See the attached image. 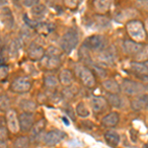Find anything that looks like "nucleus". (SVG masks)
Wrapping results in <instances>:
<instances>
[{
    "instance_id": "f257e3e1",
    "label": "nucleus",
    "mask_w": 148,
    "mask_h": 148,
    "mask_svg": "<svg viewBox=\"0 0 148 148\" xmlns=\"http://www.w3.org/2000/svg\"><path fill=\"white\" fill-rule=\"evenodd\" d=\"M42 66L47 69L53 70L61 65V51L56 47L51 46L47 47L45 56L40 59Z\"/></svg>"
},
{
    "instance_id": "f03ea898",
    "label": "nucleus",
    "mask_w": 148,
    "mask_h": 148,
    "mask_svg": "<svg viewBox=\"0 0 148 148\" xmlns=\"http://www.w3.org/2000/svg\"><path fill=\"white\" fill-rule=\"evenodd\" d=\"M79 42V35L75 29H68L60 39L61 49L65 53H70Z\"/></svg>"
},
{
    "instance_id": "7ed1b4c3",
    "label": "nucleus",
    "mask_w": 148,
    "mask_h": 148,
    "mask_svg": "<svg viewBox=\"0 0 148 148\" xmlns=\"http://www.w3.org/2000/svg\"><path fill=\"white\" fill-rule=\"evenodd\" d=\"M126 31L131 39L136 42H142L146 38L144 25L138 20H131L126 23Z\"/></svg>"
},
{
    "instance_id": "20e7f679",
    "label": "nucleus",
    "mask_w": 148,
    "mask_h": 148,
    "mask_svg": "<svg viewBox=\"0 0 148 148\" xmlns=\"http://www.w3.org/2000/svg\"><path fill=\"white\" fill-rule=\"evenodd\" d=\"M75 73L79 77L82 84L87 88H93L96 85V78L90 68L83 65H77L75 67Z\"/></svg>"
},
{
    "instance_id": "39448f33",
    "label": "nucleus",
    "mask_w": 148,
    "mask_h": 148,
    "mask_svg": "<svg viewBox=\"0 0 148 148\" xmlns=\"http://www.w3.org/2000/svg\"><path fill=\"white\" fill-rule=\"evenodd\" d=\"M121 89L125 94L127 96H137V95L141 94L144 91V86L140 83H137L135 81L130 80V79H125L123 81L121 85Z\"/></svg>"
},
{
    "instance_id": "423d86ee",
    "label": "nucleus",
    "mask_w": 148,
    "mask_h": 148,
    "mask_svg": "<svg viewBox=\"0 0 148 148\" xmlns=\"http://www.w3.org/2000/svg\"><path fill=\"white\" fill-rule=\"evenodd\" d=\"M10 88L14 93H18V94L27 93L32 88V81L27 76H21L12 82Z\"/></svg>"
},
{
    "instance_id": "0eeeda50",
    "label": "nucleus",
    "mask_w": 148,
    "mask_h": 148,
    "mask_svg": "<svg viewBox=\"0 0 148 148\" xmlns=\"http://www.w3.org/2000/svg\"><path fill=\"white\" fill-rule=\"evenodd\" d=\"M66 133L59 130H52L45 135L44 142L47 146H54L66 138Z\"/></svg>"
},
{
    "instance_id": "6e6552de",
    "label": "nucleus",
    "mask_w": 148,
    "mask_h": 148,
    "mask_svg": "<svg viewBox=\"0 0 148 148\" xmlns=\"http://www.w3.org/2000/svg\"><path fill=\"white\" fill-rule=\"evenodd\" d=\"M104 46H105V39L103 38V36L100 35H92L84 40L85 49H92V51L103 49Z\"/></svg>"
},
{
    "instance_id": "1a4fd4ad",
    "label": "nucleus",
    "mask_w": 148,
    "mask_h": 148,
    "mask_svg": "<svg viewBox=\"0 0 148 148\" xmlns=\"http://www.w3.org/2000/svg\"><path fill=\"white\" fill-rule=\"evenodd\" d=\"M143 47L144 46H143L141 42H136V40H125L123 42V51L126 54H128V56H136L140 52V51L143 49Z\"/></svg>"
},
{
    "instance_id": "9d476101",
    "label": "nucleus",
    "mask_w": 148,
    "mask_h": 148,
    "mask_svg": "<svg viewBox=\"0 0 148 148\" xmlns=\"http://www.w3.org/2000/svg\"><path fill=\"white\" fill-rule=\"evenodd\" d=\"M19 120V126L20 130L25 132H28L32 130L33 125H34V116H33L32 113H27L24 112L18 116Z\"/></svg>"
},
{
    "instance_id": "9b49d317",
    "label": "nucleus",
    "mask_w": 148,
    "mask_h": 148,
    "mask_svg": "<svg viewBox=\"0 0 148 148\" xmlns=\"http://www.w3.org/2000/svg\"><path fill=\"white\" fill-rule=\"evenodd\" d=\"M131 109L135 112H141L148 110V94H141L135 96L131 101Z\"/></svg>"
},
{
    "instance_id": "f8f14e48",
    "label": "nucleus",
    "mask_w": 148,
    "mask_h": 148,
    "mask_svg": "<svg viewBox=\"0 0 148 148\" xmlns=\"http://www.w3.org/2000/svg\"><path fill=\"white\" fill-rule=\"evenodd\" d=\"M46 54V51L40 45L36 44V42H32L29 46L28 49V56L30 57L31 60L33 61H39Z\"/></svg>"
},
{
    "instance_id": "ddd939ff",
    "label": "nucleus",
    "mask_w": 148,
    "mask_h": 148,
    "mask_svg": "<svg viewBox=\"0 0 148 148\" xmlns=\"http://www.w3.org/2000/svg\"><path fill=\"white\" fill-rule=\"evenodd\" d=\"M91 107L93 112L97 114L103 113L108 108V101L104 97L101 96H94L91 99Z\"/></svg>"
},
{
    "instance_id": "4468645a",
    "label": "nucleus",
    "mask_w": 148,
    "mask_h": 148,
    "mask_svg": "<svg viewBox=\"0 0 148 148\" xmlns=\"http://www.w3.org/2000/svg\"><path fill=\"white\" fill-rule=\"evenodd\" d=\"M130 70L140 77L148 74V61H132L130 64Z\"/></svg>"
},
{
    "instance_id": "2eb2a0df",
    "label": "nucleus",
    "mask_w": 148,
    "mask_h": 148,
    "mask_svg": "<svg viewBox=\"0 0 148 148\" xmlns=\"http://www.w3.org/2000/svg\"><path fill=\"white\" fill-rule=\"evenodd\" d=\"M98 58L105 65H113L116 61V54L114 51L111 49H102L98 56Z\"/></svg>"
},
{
    "instance_id": "dca6fc26",
    "label": "nucleus",
    "mask_w": 148,
    "mask_h": 148,
    "mask_svg": "<svg viewBox=\"0 0 148 148\" xmlns=\"http://www.w3.org/2000/svg\"><path fill=\"white\" fill-rule=\"evenodd\" d=\"M6 118H7V125H8L9 130L13 133L18 132L20 126H19V120L17 116H16L15 111L10 110V111L7 112Z\"/></svg>"
},
{
    "instance_id": "f3484780",
    "label": "nucleus",
    "mask_w": 148,
    "mask_h": 148,
    "mask_svg": "<svg viewBox=\"0 0 148 148\" xmlns=\"http://www.w3.org/2000/svg\"><path fill=\"white\" fill-rule=\"evenodd\" d=\"M105 141L111 147H116L120 144L121 136L116 130H108L104 134Z\"/></svg>"
},
{
    "instance_id": "a211bd4d",
    "label": "nucleus",
    "mask_w": 148,
    "mask_h": 148,
    "mask_svg": "<svg viewBox=\"0 0 148 148\" xmlns=\"http://www.w3.org/2000/svg\"><path fill=\"white\" fill-rule=\"evenodd\" d=\"M119 121H120V114L116 112H112L103 118L102 125L107 127H114L118 125Z\"/></svg>"
},
{
    "instance_id": "6ab92c4d",
    "label": "nucleus",
    "mask_w": 148,
    "mask_h": 148,
    "mask_svg": "<svg viewBox=\"0 0 148 148\" xmlns=\"http://www.w3.org/2000/svg\"><path fill=\"white\" fill-rule=\"evenodd\" d=\"M102 86L108 93H114V94H119L121 89V85L114 79H107L102 83Z\"/></svg>"
},
{
    "instance_id": "aec40b11",
    "label": "nucleus",
    "mask_w": 148,
    "mask_h": 148,
    "mask_svg": "<svg viewBox=\"0 0 148 148\" xmlns=\"http://www.w3.org/2000/svg\"><path fill=\"white\" fill-rule=\"evenodd\" d=\"M113 4V0H94V7L98 13H107Z\"/></svg>"
},
{
    "instance_id": "412c9836",
    "label": "nucleus",
    "mask_w": 148,
    "mask_h": 148,
    "mask_svg": "<svg viewBox=\"0 0 148 148\" xmlns=\"http://www.w3.org/2000/svg\"><path fill=\"white\" fill-rule=\"evenodd\" d=\"M74 80V75L69 69H63L59 74V81L63 86H70Z\"/></svg>"
},
{
    "instance_id": "4be33fe9",
    "label": "nucleus",
    "mask_w": 148,
    "mask_h": 148,
    "mask_svg": "<svg viewBox=\"0 0 148 148\" xmlns=\"http://www.w3.org/2000/svg\"><path fill=\"white\" fill-rule=\"evenodd\" d=\"M0 18H1L2 22L5 24L6 27L11 28L13 26L14 23V19L13 16H12L11 11L9 10V8H3L0 12Z\"/></svg>"
},
{
    "instance_id": "5701e85b",
    "label": "nucleus",
    "mask_w": 148,
    "mask_h": 148,
    "mask_svg": "<svg viewBox=\"0 0 148 148\" xmlns=\"http://www.w3.org/2000/svg\"><path fill=\"white\" fill-rule=\"evenodd\" d=\"M46 13H47L46 6L42 5V4H37L34 7H32V10H31V14L35 18V20L42 19L46 16Z\"/></svg>"
},
{
    "instance_id": "b1692460",
    "label": "nucleus",
    "mask_w": 148,
    "mask_h": 148,
    "mask_svg": "<svg viewBox=\"0 0 148 148\" xmlns=\"http://www.w3.org/2000/svg\"><path fill=\"white\" fill-rule=\"evenodd\" d=\"M47 125V121L46 120H40L38 121L37 123H34V125H33L32 130H31V136L32 138H37L39 135L42 133V131L45 130V127H46Z\"/></svg>"
},
{
    "instance_id": "393cba45",
    "label": "nucleus",
    "mask_w": 148,
    "mask_h": 148,
    "mask_svg": "<svg viewBox=\"0 0 148 148\" xmlns=\"http://www.w3.org/2000/svg\"><path fill=\"white\" fill-rule=\"evenodd\" d=\"M22 49V42L19 39L13 40L9 45V54L12 57H16L19 56L20 51Z\"/></svg>"
},
{
    "instance_id": "a878e982",
    "label": "nucleus",
    "mask_w": 148,
    "mask_h": 148,
    "mask_svg": "<svg viewBox=\"0 0 148 148\" xmlns=\"http://www.w3.org/2000/svg\"><path fill=\"white\" fill-rule=\"evenodd\" d=\"M35 29H36V31L42 36H47L52 30H53V28H52V26L51 24L46 23V22L38 23Z\"/></svg>"
},
{
    "instance_id": "bb28decb",
    "label": "nucleus",
    "mask_w": 148,
    "mask_h": 148,
    "mask_svg": "<svg viewBox=\"0 0 148 148\" xmlns=\"http://www.w3.org/2000/svg\"><path fill=\"white\" fill-rule=\"evenodd\" d=\"M107 101L111 106H113L114 108L120 109L123 106V102H121V97L119 96V94H114V93H108L107 96Z\"/></svg>"
},
{
    "instance_id": "cd10ccee",
    "label": "nucleus",
    "mask_w": 148,
    "mask_h": 148,
    "mask_svg": "<svg viewBox=\"0 0 148 148\" xmlns=\"http://www.w3.org/2000/svg\"><path fill=\"white\" fill-rule=\"evenodd\" d=\"M44 82H45V86L49 90H53L58 86V79L54 75H51V74H49V75H46L44 78Z\"/></svg>"
},
{
    "instance_id": "c85d7f7f",
    "label": "nucleus",
    "mask_w": 148,
    "mask_h": 148,
    "mask_svg": "<svg viewBox=\"0 0 148 148\" xmlns=\"http://www.w3.org/2000/svg\"><path fill=\"white\" fill-rule=\"evenodd\" d=\"M20 106L24 110V112H27V113H33L37 109V104L31 100H22Z\"/></svg>"
},
{
    "instance_id": "c756f323",
    "label": "nucleus",
    "mask_w": 148,
    "mask_h": 148,
    "mask_svg": "<svg viewBox=\"0 0 148 148\" xmlns=\"http://www.w3.org/2000/svg\"><path fill=\"white\" fill-rule=\"evenodd\" d=\"M76 114H77L78 116L83 119L88 118L90 116L89 110H88V108L83 102H80L79 104H77V106H76Z\"/></svg>"
},
{
    "instance_id": "7c9ffc66",
    "label": "nucleus",
    "mask_w": 148,
    "mask_h": 148,
    "mask_svg": "<svg viewBox=\"0 0 148 148\" xmlns=\"http://www.w3.org/2000/svg\"><path fill=\"white\" fill-rule=\"evenodd\" d=\"M10 108V101L5 95H0V112H6Z\"/></svg>"
},
{
    "instance_id": "2f4dec72",
    "label": "nucleus",
    "mask_w": 148,
    "mask_h": 148,
    "mask_svg": "<svg viewBox=\"0 0 148 148\" xmlns=\"http://www.w3.org/2000/svg\"><path fill=\"white\" fill-rule=\"evenodd\" d=\"M14 145L15 147H28L30 145V139L26 136H21L16 139Z\"/></svg>"
},
{
    "instance_id": "473e14b6",
    "label": "nucleus",
    "mask_w": 148,
    "mask_h": 148,
    "mask_svg": "<svg viewBox=\"0 0 148 148\" xmlns=\"http://www.w3.org/2000/svg\"><path fill=\"white\" fill-rule=\"evenodd\" d=\"M135 57H136L137 61L148 60V47H143V49L140 51V52Z\"/></svg>"
},
{
    "instance_id": "72a5a7b5",
    "label": "nucleus",
    "mask_w": 148,
    "mask_h": 148,
    "mask_svg": "<svg viewBox=\"0 0 148 148\" xmlns=\"http://www.w3.org/2000/svg\"><path fill=\"white\" fill-rule=\"evenodd\" d=\"M81 0H64V5L70 9H75L79 6Z\"/></svg>"
},
{
    "instance_id": "f704fd0d",
    "label": "nucleus",
    "mask_w": 148,
    "mask_h": 148,
    "mask_svg": "<svg viewBox=\"0 0 148 148\" xmlns=\"http://www.w3.org/2000/svg\"><path fill=\"white\" fill-rule=\"evenodd\" d=\"M8 75V66L0 64V81L4 80Z\"/></svg>"
},
{
    "instance_id": "c9c22d12",
    "label": "nucleus",
    "mask_w": 148,
    "mask_h": 148,
    "mask_svg": "<svg viewBox=\"0 0 148 148\" xmlns=\"http://www.w3.org/2000/svg\"><path fill=\"white\" fill-rule=\"evenodd\" d=\"M24 21H25L26 25H27L30 29H35L36 26H37V24H38L37 22H35V21L31 20L27 15H24Z\"/></svg>"
},
{
    "instance_id": "e433bc0d",
    "label": "nucleus",
    "mask_w": 148,
    "mask_h": 148,
    "mask_svg": "<svg viewBox=\"0 0 148 148\" xmlns=\"http://www.w3.org/2000/svg\"><path fill=\"white\" fill-rule=\"evenodd\" d=\"M8 137V134H7V130L4 125H0V140H5Z\"/></svg>"
},
{
    "instance_id": "4c0bfd02",
    "label": "nucleus",
    "mask_w": 148,
    "mask_h": 148,
    "mask_svg": "<svg viewBox=\"0 0 148 148\" xmlns=\"http://www.w3.org/2000/svg\"><path fill=\"white\" fill-rule=\"evenodd\" d=\"M23 3L26 7H34L39 4V0H24Z\"/></svg>"
},
{
    "instance_id": "58836bf2",
    "label": "nucleus",
    "mask_w": 148,
    "mask_h": 148,
    "mask_svg": "<svg viewBox=\"0 0 148 148\" xmlns=\"http://www.w3.org/2000/svg\"><path fill=\"white\" fill-rule=\"evenodd\" d=\"M69 110H70V111H71L70 107H69ZM69 110H68V109L66 110V112H67V114H69ZM70 116V118L72 119L73 121H75V118H74V114H73V113H70V116Z\"/></svg>"
},
{
    "instance_id": "ea45409f",
    "label": "nucleus",
    "mask_w": 148,
    "mask_h": 148,
    "mask_svg": "<svg viewBox=\"0 0 148 148\" xmlns=\"http://www.w3.org/2000/svg\"><path fill=\"white\" fill-rule=\"evenodd\" d=\"M3 62V56H2V51H1V49H0V64Z\"/></svg>"
},
{
    "instance_id": "a19ab883",
    "label": "nucleus",
    "mask_w": 148,
    "mask_h": 148,
    "mask_svg": "<svg viewBox=\"0 0 148 148\" xmlns=\"http://www.w3.org/2000/svg\"><path fill=\"white\" fill-rule=\"evenodd\" d=\"M61 120H62V121H64V123H65V125H69V121H68L67 120H66L65 118H62V119H61Z\"/></svg>"
},
{
    "instance_id": "79ce46f5",
    "label": "nucleus",
    "mask_w": 148,
    "mask_h": 148,
    "mask_svg": "<svg viewBox=\"0 0 148 148\" xmlns=\"http://www.w3.org/2000/svg\"><path fill=\"white\" fill-rule=\"evenodd\" d=\"M142 79H144L145 81H146V82H148V74H147V75H145V76H143Z\"/></svg>"
}]
</instances>
